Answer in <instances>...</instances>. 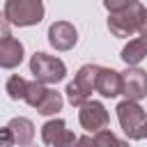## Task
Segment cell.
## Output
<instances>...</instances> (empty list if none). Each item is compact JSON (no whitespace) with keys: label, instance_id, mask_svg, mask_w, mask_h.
I'll list each match as a JSON object with an SVG mask.
<instances>
[{"label":"cell","instance_id":"14","mask_svg":"<svg viewBox=\"0 0 147 147\" xmlns=\"http://www.w3.org/2000/svg\"><path fill=\"white\" fill-rule=\"evenodd\" d=\"M64 131H67V124H64V119H60V117H55V119H48L44 126H41V140L46 142V145H55L62 136H64Z\"/></svg>","mask_w":147,"mask_h":147},{"label":"cell","instance_id":"15","mask_svg":"<svg viewBox=\"0 0 147 147\" xmlns=\"http://www.w3.org/2000/svg\"><path fill=\"white\" fill-rule=\"evenodd\" d=\"M5 90H7V96H9V99H14V101H23V99H25V92H28V80H25L23 76L14 74V76H9Z\"/></svg>","mask_w":147,"mask_h":147},{"label":"cell","instance_id":"26","mask_svg":"<svg viewBox=\"0 0 147 147\" xmlns=\"http://www.w3.org/2000/svg\"><path fill=\"white\" fill-rule=\"evenodd\" d=\"M28 147H30V145H28Z\"/></svg>","mask_w":147,"mask_h":147},{"label":"cell","instance_id":"23","mask_svg":"<svg viewBox=\"0 0 147 147\" xmlns=\"http://www.w3.org/2000/svg\"><path fill=\"white\" fill-rule=\"evenodd\" d=\"M138 34H140L142 39H147V9H145V14H142V21H140V28H138Z\"/></svg>","mask_w":147,"mask_h":147},{"label":"cell","instance_id":"10","mask_svg":"<svg viewBox=\"0 0 147 147\" xmlns=\"http://www.w3.org/2000/svg\"><path fill=\"white\" fill-rule=\"evenodd\" d=\"M23 44L14 37H7L0 41V69H16L23 62Z\"/></svg>","mask_w":147,"mask_h":147},{"label":"cell","instance_id":"5","mask_svg":"<svg viewBox=\"0 0 147 147\" xmlns=\"http://www.w3.org/2000/svg\"><path fill=\"white\" fill-rule=\"evenodd\" d=\"M30 74L34 76V80L44 83V85H55L60 80H64L67 76V64L55 57V55H48L44 51L34 53L30 57Z\"/></svg>","mask_w":147,"mask_h":147},{"label":"cell","instance_id":"9","mask_svg":"<svg viewBox=\"0 0 147 147\" xmlns=\"http://www.w3.org/2000/svg\"><path fill=\"white\" fill-rule=\"evenodd\" d=\"M96 92L106 99H115L122 94V71H115L110 67H101L96 76Z\"/></svg>","mask_w":147,"mask_h":147},{"label":"cell","instance_id":"20","mask_svg":"<svg viewBox=\"0 0 147 147\" xmlns=\"http://www.w3.org/2000/svg\"><path fill=\"white\" fill-rule=\"evenodd\" d=\"M7 37H11V23L7 21L5 11H0V41L7 39Z\"/></svg>","mask_w":147,"mask_h":147},{"label":"cell","instance_id":"4","mask_svg":"<svg viewBox=\"0 0 147 147\" xmlns=\"http://www.w3.org/2000/svg\"><path fill=\"white\" fill-rule=\"evenodd\" d=\"M117 119L122 131L126 133L129 140H142L145 138V122H147V113L138 101H119L117 103Z\"/></svg>","mask_w":147,"mask_h":147},{"label":"cell","instance_id":"24","mask_svg":"<svg viewBox=\"0 0 147 147\" xmlns=\"http://www.w3.org/2000/svg\"><path fill=\"white\" fill-rule=\"evenodd\" d=\"M117 147H131V145H129V140H119V142H117Z\"/></svg>","mask_w":147,"mask_h":147},{"label":"cell","instance_id":"7","mask_svg":"<svg viewBox=\"0 0 147 147\" xmlns=\"http://www.w3.org/2000/svg\"><path fill=\"white\" fill-rule=\"evenodd\" d=\"M122 94L129 101H140L147 96V71L140 67H129L122 71Z\"/></svg>","mask_w":147,"mask_h":147},{"label":"cell","instance_id":"16","mask_svg":"<svg viewBox=\"0 0 147 147\" xmlns=\"http://www.w3.org/2000/svg\"><path fill=\"white\" fill-rule=\"evenodd\" d=\"M46 92H48V87H46L44 83H39V80H28V92H25V99H23V101H25L28 106L37 108Z\"/></svg>","mask_w":147,"mask_h":147},{"label":"cell","instance_id":"2","mask_svg":"<svg viewBox=\"0 0 147 147\" xmlns=\"http://www.w3.org/2000/svg\"><path fill=\"white\" fill-rule=\"evenodd\" d=\"M99 64H83L78 69V74L74 76V80L67 85V99L71 106L80 108L85 101H90L92 92H96V76H99Z\"/></svg>","mask_w":147,"mask_h":147},{"label":"cell","instance_id":"18","mask_svg":"<svg viewBox=\"0 0 147 147\" xmlns=\"http://www.w3.org/2000/svg\"><path fill=\"white\" fill-rule=\"evenodd\" d=\"M129 2L131 0H103V7L108 9V14H115V11L124 9V7H129Z\"/></svg>","mask_w":147,"mask_h":147},{"label":"cell","instance_id":"22","mask_svg":"<svg viewBox=\"0 0 147 147\" xmlns=\"http://www.w3.org/2000/svg\"><path fill=\"white\" fill-rule=\"evenodd\" d=\"M76 147H96V145H94V138L92 136H80L76 140Z\"/></svg>","mask_w":147,"mask_h":147},{"label":"cell","instance_id":"12","mask_svg":"<svg viewBox=\"0 0 147 147\" xmlns=\"http://www.w3.org/2000/svg\"><path fill=\"white\" fill-rule=\"evenodd\" d=\"M122 62L126 64V67H138L145 57H147V39H142V37H136V39H131L124 48H122Z\"/></svg>","mask_w":147,"mask_h":147},{"label":"cell","instance_id":"21","mask_svg":"<svg viewBox=\"0 0 147 147\" xmlns=\"http://www.w3.org/2000/svg\"><path fill=\"white\" fill-rule=\"evenodd\" d=\"M16 142H14V138H11V133H9V129L7 126H0V147H14Z\"/></svg>","mask_w":147,"mask_h":147},{"label":"cell","instance_id":"1","mask_svg":"<svg viewBox=\"0 0 147 147\" xmlns=\"http://www.w3.org/2000/svg\"><path fill=\"white\" fill-rule=\"evenodd\" d=\"M44 0H7L5 2V16L16 28H30L39 25L44 21Z\"/></svg>","mask_w":147,"mask_h":147},{"label":"cell","instance_id":"17","mask_svg":"<svg viewBox=\"0 0 147 147\" xmlns=\"http://www.w3.org/2000/svg\"><path fill=\"white\" fill-rule=\"evenodd\" d=\"M92 138H94V145H96V147H117V142H119V138H117L110 129H103V131L94 133Z\"/></svg>","mask_w":147,"mask_h":147},{"label":"cell","instance_id":"11","mask_svg":"<svg viewBox=\"0 0 147 147\" xmlns=\"http://www.w3.org/2000/svg\"><path fill=\"white\" fill-rule=\"evenodd\" d=\"M7 129H9V133H11V138H14V142L18 147L32 145V140H34V124L28 117H14V119H9Z\"/></svg>","mask_w":147,"mask_h":147},{"label":"cell","instance_id":"3","mask_svg":"<svg viewBox=\"0 0 147 147\" xmlns=\"http://www.w3.org/2000/svg\"><path fill=\"white\" fill-rule=\"evenodd\" d=\"M142 14H145V7L140 0H131L129 7L115 11L108 16V30L113 37H131L138 32L140 28V21H142Z\"/></svg>","mask_w":147,"mask_h":147},{"label":"cell","instance_id":"6","mask_svg":"<svg viewBox=\"0 0 147 147\" xmlns=\"http://www.w3.org/2000/svg\"><path fill=\"white\" fill-rule=\"evenodd\" d=\"M78 122H80V126L85 129V131H92V133H99V131H103L106 126H108V122H110V115H108V110H106V106L101 103V101H85L83 106H80V110H78Z\"/></svg>","mask_w":147,"mask_h":147},{"label":"cell","instance_id":"19","mask_svg":"<svg viewBox=\"0 0 147 147\" xmlns=\"http://www.w3.org/2000/svg\"><path fill=\"white\" fill-rule=\"evenodd\" d=\"M76 140H78V138H76V136L67 129V131H64V136H62V138H60L53 147H76Z\"/></svg>","mask_w":147,"mask_h":147},{"label":"cell","instance_id":"25","mask_svg":"<svg viewBox=\"0 0 147 147\" xmlns=\"http://www.w3.org/2000/svg\"><path fill=\"white\" fill-rule=\"evenodd\" d=\"M145 138H147V122H145Z\"/></svg>","mask_w":147,"mask_h":147},{"label":"cell","instance_id":"13","mask_svg":"<svg viewBox=\"0 0 147 147\" xmlns=\"http://www.w3.org/2000/svg\"><path fill=\"white\" fill-rule=\"evenodd\" d=\"M62 103H64L62 94L48 87V92L44 94V99L39 101V106H37L34 110H37L39 115H46V117H48V115H55V113H60V110H62Z\"/></svg>","mask_w":147,"mask_h":147},{"label":"cell","instance_id":"8","mask_svg":"<svg viewBox=\"0 0 147 147\" xmlns=\"http://www.w3.org/2000/svg\"><path fill=\"white\" fill-rule=\"evenodd\" d=\"M78 41V30L69 21H55L48 28V44L55 51H71Z\"/></svg>","mask_w":147,"mask_h":147}]
</instances>
